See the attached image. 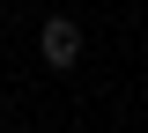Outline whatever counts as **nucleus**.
Masks as SVG:
<instances>
[{"instance_id": "1", "label": "nucleus", "mask_w": 148, "mask_h": 133, "mask_svg": "<svg viewBox=\"0 0 148 133\" xmlns=\"http://www.w3.org/2000/svg\"><path fill=\"white\" fill-rule=\"evenodd\" d=\"M82 59V30L74 22H45V67H74Z\"/></svg>"}]
</instances>
